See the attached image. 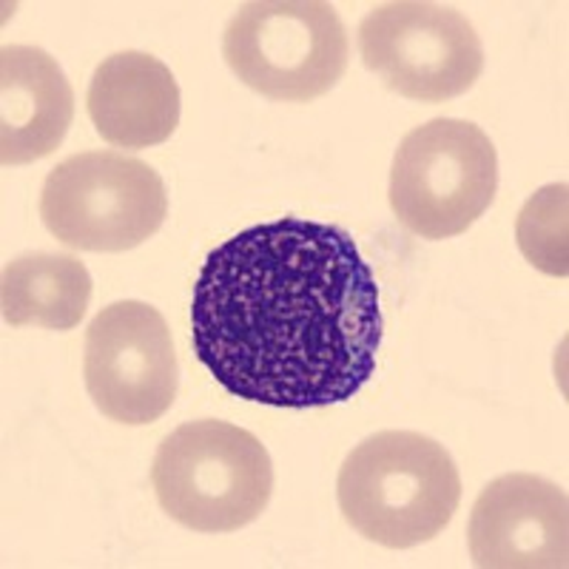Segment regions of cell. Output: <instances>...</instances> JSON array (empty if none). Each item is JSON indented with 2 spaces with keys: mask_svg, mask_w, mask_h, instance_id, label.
I'll use <instances>...</instances> for the list:
<instances>
[{
  "mask_svg": "<svg viewBox=\"0 0 569 569\" xmlns=\"http://www.w3.org/2000/svg\"><path fill=\"white\" fill-rule=\"evenodd\" d=\"M382 337L379 284L342 226H251L213 248L197 277L191 342L237 399L288 410L353 399Z\"/></svg>",
  "mask_w": 569,
  "mask_h": 569,
  "instance_id": "1",
  "label": "cell"
},
{
  "mask_svg": "<svg viewBox=\"0 0 569 569\" xmlns=\"http://www.w3.org/2000/svg\"><path fill=\"white\" fill-rule=\"evenodd\" d=\"M345 521L388 550L433 541L461 505L453 456L416 430H382L356 445L337 481Z\"/></svg>",
  "mask_w": 569,
  "mask_h": 569,
  "instance_id": "2",
  "label": "cell"
},
{
  "mask_svg": "<svg viewBox=\"0 0 569 569\" xmlns=\"http://www.w3.org/2000/svg\"><path fill=\"white\" fill-rule=\"evenodd\" d=\"M151 485L162 512L194 532H237L266 512L273 465L266 445L231 421L180 425L157 447Z\"/></svg>",
  "mask_w": 569,
  "mask_h": 569,
  "instance_id": "3",
  "label": "cell"
},
{
  "mask_svg": "<svg viewBox=\"0 0 569 569\" xmlns=\"http://www.w3.org/2000/svg\"><path fill=\"white\" fill-rule=\"evenodd\" d=\"M222 58L262 98L308 103L345 78L350 38L322 0H253L228 20Z\"/></svg>",
  "mask_w": 569,
  "mask_h": 569,
  "instance_id": "4",
  "label": "cell"
},
{
  "mask_svg": "<svg viewBox=\"0 0 569 569\" xmlns=\"http://www.w3.org/2000/svg\"><path fill=\"white\" fill-rule=\"evenodd\" d=\"M169 194L149 162L123 151H83L58 162L40 191V217L74 251L123 253L166 222Z\"/></svg>",
  "mask_w": 569,
  "mask_h": 569,
  "instance_id": "5",
  "label": "cell"
},
{
  "mask_svg": "<svg viewBox=\"0 0 569 569\" xmlns=\"http://www.w3.org/2000/svg\"><path fill=\"white\" fill-rule=\"evenodd\" d=\"M498 191V154L476 123L439 117L399 142L390 208L421 240H450L485 217Z\"/></svg>",
  "mask_w": 569,
  "mask_h": 569,
  "instance_id": "6",
  "label": "cell"
},
{
  "mask_svg": "<svg viewBox=\"0 0 569 569\" xmlns=\"http://www.w3.org/2000/svg\"><path fill=\"white\" fill-rule=\"evenodd\" d=\"M365 69L390 91L421 103H445L476 86L485 46L456 7L427 0H390L359 23Z\"/></svg>",
  "mask_w": 569,
  "mask_h": 569,
  "instance_id": "7",
  "label": "cell"
},
{
  "mask_svg": "<svg viewBox=\"0 0 569 569\" xmlns=\"http://www.w3.org/2000/svg\"><path fill=\"white\" fill-rule=\"evenodd\" d=\"M86 390L117 425L142 427L171 410L180 388L171 330L154 305L123 299L86 330Z\"/></svg>",
  "mask_w": 569,
  "mask_h": 569,
  "instance_id": "8",
  "label": "cell"
},
{
  "mask_svg": "<svg viewBox=\"0 0 569 569\" xmlns=\"http://www.w3.org/2000/svg\"><path fill=\"white\" fill-rule=\"evenodd\" d=\"M481 569H563L569 563L567 490L532 472H507L481 490L467 525Z\"/></svg>",
  "mask_w": 569,
  "mask_h": 569,
  "instance_id": "9",
  "label": "cell"
},
{
  "mask_svg": "<svg viewBox=\"0 0 569 569\" xmlns=\"http://www.w3.org/2000/svg\"><path fill=\"white\" fill-rule=\"evenodd\" d=\"M74 120V91L38 46L0 49V162L29 166L54 154Z\"/></svg>",
  "mask_w": 569,
  "mask_h": 569,
  "instance_id": "10",
  "label": "cell"
},
{
  "mask_svg": "<svg viewBox=\"0 0 569 569\" xmlns=\"http://www.w3.org/2000/svg\"><path fill=\"white\" fill-rule=\"evenodd\" d=\"M94 131L117 149H149L180 126V86L160 58L120 52L94 69L86 94Z\"/></svg>",
  "mask_w": 569,
  "mask_h": 569,
  "instance_id": "11",
  "label": "cell"
},
{
  "mask_svg": "<svg viewBox=\"0 0 569 569\" xmlns=\"http://www.w3.org/2000/svg\"><path fill=\"white\" fill-rule=\"evenodd\" d=\"M89 268L66 253H27L12 259L0 277V313L12 328L71 330L91 302Z\"/></svg>",
  "mask_w": 569,
  "mask_h": 569,
  "instance_id": "12",
  "label": "cell"
},
{
  "mask_svg": "<svg viewBox=\"0 0 569 569\" xmlns=\"http://www.w3.org/2000/svg\"><path fill=\"white\" fill-rule=\"evenodd\" d=\"M569 188L567 182L538 188L516 220V240L525 259L547 277L569 273Z\"/></svg>",
  "mask_w": 569,
  "mask_h": 569,
  "instance_id": "13",
  "label": "cell"
}]
</instances>
